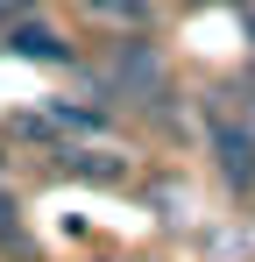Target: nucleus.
<instances>
[{"mask_svg":"<svg viewBox=\"0 0 255 262\" xmlns=\"http://www.w3.org/2000/svg\"><path fill=\"white\" fill-rule=\"evenodd\" d=\"M206 142H213V163L234 191H255V128H241L234 114L206 106Z\"/></svg>","mask_w":255,"mask_h":262,"instance_id":"obj_1","label":"nucleus"},{"mask_svg":"<svg viewBox=\"0 0 255 262\" xmlns=\"http://www.w3.org/2000/svg\"><path fill=\"white\" fill-rule=\"evenodd\" d=\"M14 57H29V64H71V43L50 29V21H14V29H0Z\"/></svg>","mask_w":255,"mask_h":262,"instance_id":"obj_2","label":"nucleus"},{"mask_svg":"<svg viewBox=\"0 0 255 262\" xmlns=\"http://www.w3.org/2000/svg\"><path fill=\"white\" fill-rule=\"evenodd\" d=\"M42 114H50V128H71V135H99V128H107V114H92V106H71V99H50Z\"/></svg>","mask_w":255,"mask_h":262,"instance_id":"obj_3","label":"nucleus"},{"mask_svg":"<svg viewBox=\"0 0 255 262\" xmlns=\"http://www.w3.org/2000/svg\"><path fill=\"white\" fill-rule=\"evenodd\" d=\"M85 7H92L99 21H121V29H135V21H149V7H156V0H85Z\"/></svg>","mask_w":255,"mask_h":262,"instance_id":"obj_4","label":"nucleus"},{"mask_svg":"<svg viewBox=\"0 0 255 262\" xmlns=\"http://www.w3.org/2000/svg\"><path fill=\"white\" fill-rule=\"evenodd\" d=\"M22 14H29V0H0V29H14Z\"/></svg>","mask_w":255,"mask_h":262,"instance_id":"obj_5","label":"nucleus"},{"mask_svg":"<svg viewBox=\"0 0 255 262\" xmlns=\"http://www.w3.org/2000/svg\"><path fill=\"white\" fill-rule=\"evenodd\" d=\"M199 7H206V0H199ZM220 7H241V0H220Z\"/></svg>","mask_w":255,"mask_h":262,"instance_id":"obj_6","label":"nucleus"},{"mask_svg":"<svg viewBox=\"0 0 255 262\" xmlns=\"http://www.w3.org/2000/svg\"><path fill=\"white\" fill-rule=\"evenodd\" d=\"M248 36H255V21H248Z\"/></svg>","mask_w":255,"mask_h":262,"instance_id":"obj_7","label":"nucleus"}]
</instances>
